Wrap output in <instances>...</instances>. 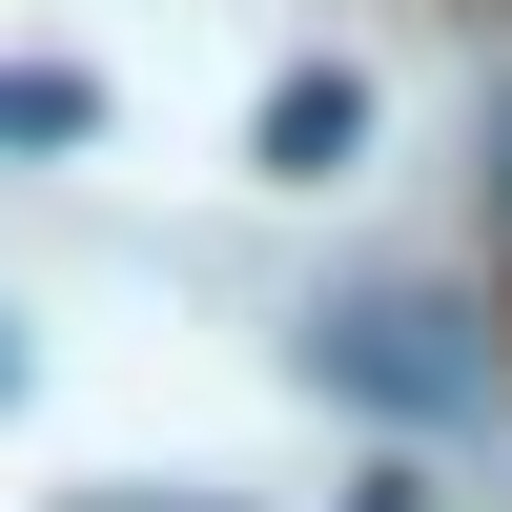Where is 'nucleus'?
<instances>
[{"mask_svg":"<svg viewBox=\"0 0 512 512\" xmlns=\"http://www.w3.org/2000/svg\"><path fill=\"white\" fill-rule=\"evenodd\" d=\"M103 123V82H62V62H0V144H82Z\"/></svg>","mask_w":512,"mask_h":512,"instance_id":"nucleus-3","label":"nucleus"},{"mask_svg":"<svg viewBox=\"0 0 512 512\" xmlns=\"http://www.w3.org/2000/svg\"><path fill=\"white\" fill-rule=\"evenodd\" d=\"M308 369L369 390V410H472V328H451L431 287H349V308L308 328Z\"/></svg>","mask_w":512,"mask_h":512,"instance_id":"nucleus-1","label":"nucleus"},{"mask_svg":"<svg viewBox=\"0 0 512 512\" xmlns=\"http://www.w3.org/2000/svg\"><path fill=\"white\" fill-rule=\"evenodd\" d=\"M0 390H21V328H0Z\"/></svg>","mask_w":512,"mask_h":512,"instance_id":"nucleus-5","label":"nucleus"},{"mask_svg":"<svg viewBox=\"0 0 512 512\" xmlns=\"http://www.w3.org/2000/svg\"><path fill=\"white\" fill-rule=\"evenodd\" d=\"M492 205H512V82H492Z\"/></svg>","mask_w":512,"mask_h":512,"instance_id":"nucleus-4","label":"nucleus"},{"mask_svg":"<svg viewBox=\"0 0 512 512\" xmlns=\"http://www.w3.org/2000/svg\"><path fill=\"white\" fill-rule=\"evenodd\" d=\"M349 144H369V82H349V62H287V82H267V185H328Z\"/></svg>","mask_w":512,"mask_h":512,"instance_id":"nucleus-2","label":"nucleus"}]
</instances>
